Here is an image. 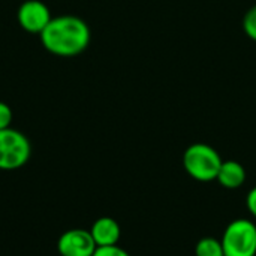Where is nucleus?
<instances>
[{"label": "nucleus", "mask_w": 256, "mask_h": 256, "mask_svg": "<svg viewBox=\"0 0 256 256\" xmlns=\"http://www.w3.org/2000/svg\"><path fill=\"white\" fill-rule=\"evenodd\" d=\"M216 180L225 189H238L246 182V170L237 160H225L220 165Z\"/></svg>", "instance_id": "obj_8"}, {"label": "nucleus", "mask_w": 256, "mask_h": 256, "mask_svg": "<svg viewBox=\"0 0 256 256\" xmlns=\"http://www.w3.org/2000/svg\"><path fill=\"white\" fill-rule=\"evenodd\" d=\"M196 256H225L222 243L214 237H204L195 246Z\"/></svg>", "instance_id": "obj_9"}, {"label": "nucleus", "mask_w": 256, "mask_h": 256, "mask_svg": "<svg viewBox=\"0 0 256 256\" xmlns=\"http://www.w3.org/2000/svg\"><path fill=\"white\" fill-rule=\"evenodd\" d=\"M246 204H248V208H249V212L252 213V216H255L256 218V188H254V189L248 194Z\"/></svg>", "instance_id": "obj_13"}, {"label": "nucleus", "mask_w": 256, "mask_h": 256, "mask_svg": "<svg viewBox=\"0 0 256 256\" xmlns=\"http://www.w3.org/2000/svg\"><path fill=\"white\" fill-rule=\"evenodd\" d=\"M243 28L246 34L256 42V6L250 8L243 20Z\"/></svg>", "instance_id": "obj_10"}, {"label": "nucleus", "mask_w": 256, "mask_h": 256, "mask_svg": "<svg viewBox=\"0 0 256 256\" xmlns=\"http://www.w3.org/2000/svg\"><path fill=\"white\" fill-rule=\"evenodd\" d=\"M222 162L220 154L212 146L204 142L189 146L183 154V166L186 172L198 182L216 180Z\"/></svg>", "instance_id": "obj_2"}, {"label": "nucleus", "mask_w": 256, "mask_h": 256, "mask_svg": "<svg viewBox=\"0 0 256 256\" xmlns=\"http://www.w3.org/2000/svg\"><path fill=\"white\" fill-rule=\"evenodd\" d=\"M39 36L44 48L60 57L78 56L90 44V28L87 22L75 15L51 18Z\"/></svg>", "instance_id": "obj_1"}, {"label": "nucleus", "mask_w": 256, "mask_h": 256, "mask_svg": "<svg viewBox=\"0 0 256 256\" xmlns=\"http://www.w3.org/2000/svg\"><path fill=\"white\" fill-rule=\"evenodd\" d=\"M32 148L27 136L12 128L0 130V170H18L30 158Z\"/></svg>", "instance_id": "obj_4"}, {"label": "nucleus", "mask_w": 256, "mask_h": 256, "mask_svg": "<svg viewBox=\"0 0 256 256\" xmlns=\"http://www.w3.org/2000/svg\"><path fill=\"white\" fill-rule=\"evenodd\" d=\"M90 234L96 243L98 248L100 246H114L120 240V225L112 219V218H100L98 219L92 230Z\"/></svg>", "instance_id": "obj_7"}, {"label": "nucleus", "mask_w": 256, "mask_h": 256, "mask_svg": "<svg viewBox=\"0 0 256 256\" xmlns=\"http://www.w3.org/2000/svg\"><path fill=\"white\" fill-rule=\"evenodd\" d=\"M93 256H130L124 249L118 248L117 244L114 246H100L96 248Z\"/></svg>", "instance_id": "obj_11"}, {"label": "nucleus", "mask_w": 256, "mask_h": 256, "mask_svg": "<svg viewBox=\"0 0 256 256\" xmlns=\"http://www.w3.org/2000/svg\"><path fill=\"white\" fill-rule=\"evenodd\" d=\"M12 123V110L8 104L0 102V130L10 128Z\"/></svg>", "instance_id": "obj_12"}, {"label": "nucleus", "mask_w": 256, "mask_h": 256, "mask_svg": "<svg viewBox=\"0 0 256 256\" xmlns=\"http://www.w3.org/2000/svg\"><path fill=\"white\" fill-rule=\"evenodd\" d=\"M96 248L90 231L86 230H69L57 242V249L62 256H93Z\"/></svg>", "instance_id": "obj_6"}, {"label": "nucleus", "mask_w": 256, "mask_h": 256, "mask_svg": "<svg viewBox=\"0 0 256 256\" xmlns=\"http://www.w3.org/2000/svg\"><path fill=\"white\" fill-rule=\"evenodd\" d=\"M220 243L225 256H256V225L248 219L232 220Z\"/></svg>", "instance_id": "obj_3"}, {"label": "nucleus", "mask_w": 256, "mask_h": 256, "mask_svg": "<svg viewBox=\"0 0 256 256\" xmlns=\"http://www.w3.org/2000/svg\"><path fill=\"white\" fill-rule=\"evenodd\" d=\"M18 24L28 33H42V30L51 21L50 8L39 0H27L24 2L16 14Z\"/></svg>", "instance_id": "obj_5"}]
</instances>
